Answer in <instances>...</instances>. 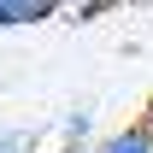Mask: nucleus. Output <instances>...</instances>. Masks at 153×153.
Returning a JSON list of instances; mask_svg holds the SVG:
<instances>
[{
    "instance_id": "nucleus-1",
    "label": "nucleus",
    "mask_w": 153,
    "mask_h": 153,
    "mask_svg": "<svg viewBox=\"0 0 153 153\" xmlns=\"http://www.w3.org/2000/svg\"><path fill=\"white\" fill-rule=\"evenodd\" d=\"M65 0H0V30H12V24H41L53 18Z\"/></svg>"
},
{
    "instance_id": "nucleus-2",
    "label": "nucleus",
    "mask_w": 153,
    "mask_h": 153,
    "mask_svg": "<svg viewBox=\"0 0 153 153\" xmlns=\"http://www.w3.org/2000/svg\"><path fill=\"white\" fill-rule=\"evenodd\" d=\"M100 153H153V124H130L100 141Z\"/></svg>"
},
{
    "instance_id": "nucleus-3",
    "label": "nucleus",
    "mask_w": 153,
    "mask_h": 153,
    "mask_svg": "<svg viewBox=\"0 0 153 153\" xmlns=\"http://www.w3.org/2000/svg\"><path fill=\"white\" fill-rule=\"evenodd\" d=\"M65 141H88V112H65Z\"/></svg>"
},
{
    "instance_id": "nucleus-4",
    "label": "nucleus",
    "mask_w": 153,
    "mask_h": 153,
    "mask_svg": "<svg viewBox=\"0 0 153 153\" xmlns=\"http://www.w3.org/2000/svg\"><path fill=\"white\" fill-rule=\"evenodd\" d=\"M0 153H30V135H0Z\"/></svg>"
},
{
    "instance_id": "nucleus-5",
    "label": "nucleus",
    "mask_w": 153,
    "mask_h": 153,
    "mask_svg": "<svg viewBox=\"0 0 153 153\" xmlns=\"http://www.w3.org/2000/svg\"><path fill=\"white\" fill-rule=\"evenodd\" d=\"M65 153H100V147H82V141H71V147H65Z\"/></svg>"
},
{
    "instance_id": "nucleus-6",
    "label": "nucleus",
    "mask_w": 153,
    "mask_h": 153,
    "mask_svg": "<svg viewBox=\"0 0 153 153\" xmlns=\"http://www.w3.org/2000/svg\"><path fill=\"white\" fill-rule=\"evenodd\" d=\"M147 124H153V106H147Z\"/></svg>"
},
{
    "instance_id": "nucleus-7",
    "label": "nucleus",
    "mask_w": 153,
    "mask_h": 153,
    "mask_svg": "<svg viewBox=\"0 0 153 153\" xmlns=\"http://www.w3.org/2000/svg\"><path fill=\"white\" fill-rule=\"evenodd\" d=\"M141 6H153V0H141Z\"/></svg>"
}]
</instances>
